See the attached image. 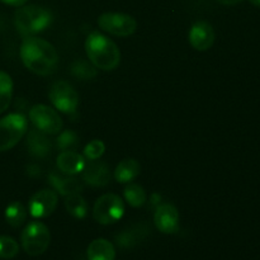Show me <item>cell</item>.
Instances as JSON below:
<instances>
[{
    "label": "cell",
    "mask_w": 260,
    "mask_h": 260,
    "mask_svg": "<svg viewBox=\"0 0 260 260\" xmlns=\"http://www.w3.org/2000/svg\"><path fill=\"white\" fill-rule=\"evenodd\" d=\"M20 58L28 70L41 76L52 75L58 68V53L56 48L47 41L35 36L23 38Z\"/></svg>",
    "instance_id": "1"
},
{
    "label": "cell",
    "mask_w": 260,
    "mask_h": 260,
    "mask_svg": "<svg viewBox=\"0 0 260 260\" xmlns=\"http://www.w3.org/2000/svg\"><path fill=\"white\" fill-rule=\"evenodd\" d=\"M85 52L90 62L96 69L112 71L121 62V51L118 46L99 32L89 33L85 40Z\"/></svg>",
    "instance_id": "2"
},
{
    "label": "cell",
    "mask_w": 260,
    "mask_h": 260,
    "mask_svg": "<svg viewBox=\"0 0 260 260\" xmlns=\"http://www.w3.org/2000/svg\"><path fill=\"white\" fill-rule=\"evenodd\" d=\"M52 13L41 5H22L14 13V24L23 37L45 30L52 22Z\"/></svg>",
    "instance_id": "3"
},
{
    "label": "cell",
    "mask_w": 260,
    "mask_h": 260,
    "mask_svg": "<svg viewBox=\"0 0 260 260\" xmlns=\"http://www.w3.org/2000/svg\"><path fill=\"white\" fill-rule=\"evenodd\" d=\"M22 246L30 256H40L48 249L51 234L47 226L41 221H32L23 230L20 236Z\"/></svg>",
    "instance_id": "4"
},
{
    "label": "cell",
    "mask_w": 260,
    "mask_h": 260,
    "mask_svg": "<svg viewBox=\"0 0 260 260\" xmlns=\"http://www.w3.org/2000/svg\"><path fill=\"white\" fill-rule=\"evenodd\" d=\"M28 131L27 118L22 113H12L0 119V152L13 149Z\"/></svg>",
    "instance_id": "5"
},
{
    "label": "cell",
    "mask_w": 260,
    "mask_h": 260,
    "mask_svg": "<svg viewBox=\"0 0 260 260\" xmlns=\"http://www.w3.org/2000/svg\"><path fill=\"white\" fill-rule=\"evenodd\" d=\"M124 205L121 197L113 193H107L96 200L93 207V217L101 225H112L122 218Z\"/></svg>",
    "instance_id": "6"
},
{
    "label": "cell",
    "mask_w": 260,
    "mask_h": 260,
    "mask_svg": "<svg viewBox=\"0 0 260 260\" xmlns=\"http://www.w3.org/2000/svg\"><path fill=\"white\" fill-rule=\"evenodd\" d=\"M98 25L117 37H128L137 29L136 19L124 13H103L98 18Z\"/></svg>",
    "instance_id": "7"
},
{
    "label": "cell",
    "mask_w": 260,
    "mask_h": 260,
    "mask_svg": "<svg viewBox=\"0 0 260 260\" xmlns=\"http://www.w3.org/2000/svg\"><path fill=\"white\" fill-rule=\"evenodd\" d=\"M29 119L33 126L46 135H57L62 129V119L57 112L45 104H36L29 109Z\"/></svg>",
    "instance_id": "8"
},
{
    "label": "cell",
    "mask_w": 260,
    "mask_h": 260,
    "mask_svg": "<svg viewBox=\"0 0 260 260\" xmlns=\"http://www.w3.org/2000/svg\"><path fill=\"white\" fill-rule=\"evenodd\" d=\"M50 101L56 109L66 114L76 111L79 104V95L75 89L65 80H58L52 84L50 89Z\"/></svg>",
    "instance_id": "9"
},
{
    "label": "cell",
    "mask_w": 260,
    "mask_h": 260,
    "mask_svg": "<svg viewBox=\"0 0 260 260\" xmlns=\"http://www.w3.org/2000/svg\"><path fill=\"white\" fill-rule=\"evenodd\" d=\"M58 205L57 193L51 189L38 190L28 203V211L35 218H45L53 213Z\"/></svg>",
    "instance_id": "10"
},
{
    "label": "cell",
    "mask_w": 260,
    "mask_h": 260,
    "mask_svg": "<svg viewBox=\"0 0 260 260\" xmlns=\"http://www.w3.org/2000/svg\"><path fill=\"white\" fill-rule=\"evenodd\" d=\"M154 223L162 234H175L179 230V212L172 203H162L155 208Z\"/></svg>",
    "instance_id": "11"
},
{
    "label": "cell",
    "mask_w": 260,
    "mask_h": 260,
    "mask_svg": "<svg viewBox=\"0 0 260 260\" xmlns=\"http://www.w3.org/2000/svg\"><path fill=\"white\" fill-rule=\"evenodd\" d=\"M189 43L194 50L207 51L215 42V30L212 25L205 20L196 22L189 30Z\"/></svg>",
    "instance_id": "12"
},
{
    "label": "cell",
    "mask_w": 260,
    "mask_h": 260,
    "mask_svg": "<svg viewBox=\"0 0 260 260\" xmlns=\"http://www.w3.org/2000/svg\"><path fill=\"white\" fill-rule=\"evenodd\" d=\"M83 180L91 187H106L111 180V170L104 161L91 160L83 169Z\"/></svg>",
    "instance_id": "13"
},
{
    "label": "cell",
    "mask_w": 260,
    "mask_h": 260,
    "mask_svg": "<svg viewBox=\"0 0 260 260\" xmlns=\"http://www.w3.org/2000/svg\"><path fill=\"white\" fill-rule=\"evenodd\" d=\"M48 182L53 187L55 192L60 193L65 197L74 194V193H81L84 189L83 183L78 178L63 174L61 172H51L50 175H48Z\"/></svg>",
    "instance_id": "14"
},
{
    "label": "cell",
    "mask_w": 260,
    "mask_h": 260,
    "mask_svg": "<svg viewBox=\"0 0 260 260\" xmlns=\"http://www.w3.org/2000/svg\"><path fill=\"white\" fill-rule=\"evenodd\" d=\"M25 145H27L28 151L30 152V155L40 157V159H45L51 152V147H52L47 135L37 129L36 127L28 132Z\"/></svg>",
    "instance_id": "15"
},
{
    "label": "cell",
    "mask_w": 260,
    "mask_h": 260,
    "mask_svg": "<svg viewBox=\"0 0 260 260\" xmlns=\"http://www.w3.org/2000/svg\"><path fill=\"white\" fill-rule=\"evenodd\" d=\"M56 164H57L58 170L63 174L75 175L83 172L86 161L85 157L76 151H61V154L57 156Z\"/></svg>",
    "instance_id": "16"
},
{
    "label": "cell",
    "mask_w": 260,
    "mask_h": 260,
    "mask_svg": "<svg viewBox=\"0 0 260 260\" xmlns=\"http://www.w3.org/2000/svg\"><path fill=\"white\" fill-rule=\"evenodd\" d=\"M149 228L145 223L141 225H135L128 228L127 230L122 231L119 235H117L116 241L121 248L131 249L136 246L137 244L141 243L149 234Z\"/></svg>",
    "instance_id": "17"
},
{
    "label": "cell",
    "mask_w": 260,
    "mask_h": 260,
    "mask_svg": "<svg viewBox=\"0 0 260 260\" xmlns=\"http://www.w3.org/2000/svg\"><path fill=\"white\" fill-rule=\"evenodd\" d=\"M88 260H116V249L106 239H95L86 249Z\"/></svg>",
    "instance_id": "18"
},
{
    "label": "cell",
    "mask_w": 260,
    "mask_h": 260,
    "mask_svg": "<svg viewBox=\"0 0 260 260\" xmlns=\"http://www.w3.org/2000/svg\"><path fill=\"white\" fill-rule=\"evenodd\" d=\"M141 172V165L136 159H124L119 162L114 170V178L118 183H131L136 179Z\"/></svg>",
    "instance_id": "19"
},
{
    "label": "cell",
    "mask_w": 260,
    "mask_h": 260,
    "mask_svg": "<svg viewBox=\"0 0 260 260\" xmlns=\"http://www.w3.org/2000/svg\"><path fill=\"white\" fill-rule=\"evenodd\" d=\"M65 207L73 217L79 218V220L85 217L86 213H88V203L84 200L81 193H74V194L66 196Z\"/></svg>",
    "instance_id": "20"
},
{
    "label": "cell",
    "mask_w": 260,
    "mask_h": 260,
    "mask_svg": "<svg viewBox=\"0 0 260 260\" xmlns=\"http://www.w3.org/2000/svg\"><path fill=\"white\" fill-rule=\"evenodd\" d=\"M25 218H27V208L18 201L10 203L5 210V221L12 228H20L25 222Z\"/></svg>",
    "instance_id": "21"
},
{
    "label": "cell",
    "mask_w": 260,
    "mask_h": 260,
    "mask_svg": "<svg viewBox=\"0 0 260 260\" xmlns=\"http://www.w3.org/2000/svg\"><path fill=\"white\" fill-rule=\"evenodd\" d=\"M13 95L12 78L4 71H0V114L10 106Z\"/></svg>",
    "instance_id": "22"
},
{
    "label": "cell",
    "mask_w": 260,
    "mask_h": 260,
    "mask_svg": "<svg viewBox=\"0 0 260 260\" xmlns=\"http://www.w3.org/2000/svg\"><path fill=\"white\" fill-rule=\"evenodd\" d=\"M124 200L127 201L129 206L137 208L141 207L146 203L147 201V194L145 192L144 187H141L140 184H129L124 188Z\"/></svg>",
    "instance_id": "23"
},
{
    "label": "cell",
    "mask_w": 260,
    "mask_h": 260,
    "mask_svg": "<svg viewBox=\"0 0 260 260\" xmlns=\"http://www.w3.org/2000/svg\"><path fill=\"white\" fill-rule=\"evenodd\" d=\"M71 74L80 80H91L96 76V68L85 60H76L71 65Z\"/></svg>",
    "instance_id": "24"
},
{
    "label": "cell",
    "mask_w": 260,
    "mask_h": 260,
    "mask_svg": "<svg viewBox=\"0 0 260 260\" xmlns=\"http://www.w3.org/2000/svg\"><path fill=\"white\" fill-rule=\"evenodd\" d=\"M56 145L61 151H74L79 145V137L74 131L66 129V131L58 134Z\"/></svg>",
    "instance_id": "25"
},
{
    "label": "cell",
    "mask_w": 260,
    "mask_h": 260,
    "mask_svg": "<svg viewBox=\"0 0 260 260\" xmlns=\"http://www.w3.org/2000/svg\"><path fill=\"white\" fill-rule=\"evenodd\" d=\"M19 253V245L17 241L10 236H0V258L13 259Z\"/></svg>",
    "instance_id": "26"
},
{
    "label": "cell",
    "mask_w": 260,
    "mask_h": 260,
    "mask_svg": "<svg viewBox=\"0 0 260 260\" xmlns=\"http://www.w3.org/2000/svg\"><path fill=\"white\" fill-rule=\"evenodd\" d=\"M106 151V145L102 140H93L84 147V156L88 160H98L103 156Z\"/></svg>",
    "instance_id": "27"
},
{
    "label": "cell",
    "mask_w": 260,
    "mask_h": 260,
    "mask_svg": "<svg viewBox=\"0 0 260 260\" xmlns=\"http://www.w3.org/2000/svg\"><path fill=\"white\" fill-rule=\"evenodd\" d=\"M0 2L7 5H12V7H22L28 0H0Z\"/></svg>",
    "instance_id": "28"
},
{
    "label": "cell",
    "mask_w": 260,
    "mask_h": 260,
    "mask_svg": "<svg viewBox=\"0 0 260 260\" xmlns=\"http://www.w3.org/2000/svg\"><path fill=\"white\" fill-rule=\"evenodd\" d=\"M217 2L223 5H236L239 4V3L243 2V0H217Z\"/></svg>",
    "instance_id": "29"
},
{
    "label": "cell",
    "mask_w": 260,
    "mask_h": 260,
    "mask_svg": "<svg viewBox=\"0 0 260 260\" xmlns=\"http://www.w3.org/2000/svg\"><path fill=\"white\" fill-rule=\"evenodd\" d=\"M248 2L250 3V4H253V5H255V7L260 8V0H248Z\"/></svg>",
    "instance_id": "30"
}]
</instances>
